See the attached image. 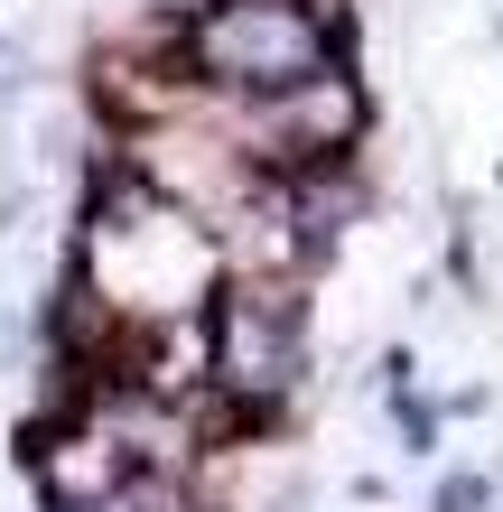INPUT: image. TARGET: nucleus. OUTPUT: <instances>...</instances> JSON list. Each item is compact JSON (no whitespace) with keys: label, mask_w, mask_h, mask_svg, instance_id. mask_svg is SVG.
<instances>
[{"label":"nucleus","mask_w":503,"mask_h":512,"mask_svg":"<svg viewBox=\"0 0 503 512\" xmlns=\"http://www.w3.org/2000/svg\"><path fill=\"white\" fill-rule=\"evenodd\" d=\"M196 66L233 94H308L327 75V19L308 0H224L196 19Z\"/></svg>","instance_id":"nucleus-1"},{"label":"nucleus","mask_w":503,"mask_h":512,"mask_svg":"<svg viewBox=\"0 0 503 512\" xmlns=\"http://www.w3.org/2000/svg\"><path fill=\"white\" fill-rule=\"evenodd\" d=\"M289 364H299L289 317L271 308V289H243V298L224 308V326H215V373H224L233 391H280Z\"/></svg>","instance_id":"nucleus-2"},{"label":"nucleus","mask_w":503,"mask_h":512,"mask_svg":"<svg viewBox=\"0 0 503 512\" xmlns=\"http://www.w3.org/2000/svg\"><path fill=\"white\" fill-rule=\"evenodd\" d=\"M94 512H187V494H177L168 475H131V485H112Z\"/></svg>","instance_id":"nucleus-3"}]
</instances>
